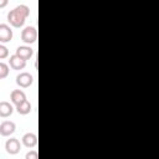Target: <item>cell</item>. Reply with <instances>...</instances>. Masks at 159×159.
<instances>
[{
  "mask_svg": "<svg viewBox=\"0 0 159 159\" xmlns=\"http://www.w3.org/2000/svg\"><path fill=\"white\" fill-rule=\"evenodd\" d=\"M21 40L25 43H34L37 40V31L34 26H26L21 32Z\"/></svg>",
  "mask_w": 159,
  "mask_h": 159,
  "instance_id": "obj_2",
  "label": "cell"
},
{
  "mask_svg": "<svg viewBox=\"0 0 159 159\" xmlns=\"http://www.w3.org/2000/svg\"><path fill=\"white\" fill-rule=\"evenodd\" d=\"M16 55L19 57H21L22 60L27 61L29 58H31V56L34 55V50L30 46H19L16 48Z\"/></svg>",
  "mask_w": 159,
  "mask_h": 159,
  "instance_id": "obj_8",
  "label": "cell"
},
{
  "mask_svg": "<svg viewBox=\"0 0 159 159\" xmlns=\"http://www.w3.org/2000/svg\"><path fill=\"white\" fill-rule=\"evenodd\" d=\"M9 66H10L12 70H16V71H19V70H24L25 66H26V61L22 60L21 57H19V56L15 53V55L10 56Z\"/></svg>",
  "mask_w": 159,
  "mask_h": 159,
  "instance_id": "obj_7",
  "label": "cell"
},
{
  "mask_svg": "<svg viewBox=\"0 0 159 159\" xmlns=\"http://www.w3.org/2000/svg\"><path fill=\"white\" fill-rule=\"evenodd\" d=\"M9 4V0H0V9H4Z\"/></svg>",
  "mask_w": 159,
  "mask_h": 159,
  "instance_id": "obj_16",
  "label": "cell"
},
{
  "mask_svg": "<svg viewBox=\"0 0 159 159\" xmlns=\"http://www.w3.org/2000/svg\"><path fill=\"white\" fill-rule=\"evenodd\" d=\"M16 111H17L19 114H22V116L29 114V113L31 112V103H30L27 99H25V101H22L21 103L16 104Z\"/></svg>",
  "mask_w": 159,
  "mask_h": 159,
  "instance_id": "obj_12",
  "label": "cell"
},
{
  "mask_svg": "<svg viewBox=\"0 0 159 159\" xmlns=\"http://www.w3.org/2000/svg\"><path fill=\"white\" fill-rule=\"evenodd\" d=\"M26 159H37L39 158V153L36 150H30L26 155H25Z\"/></svg>",
  "mask_w": 159,
  "mask_h": 159,
  "instance_id": "obj_15",
  "label": "cell"
},
{
  "mask_svg": "<svg viewBox=\"0 0 159 159\" xmlns=\"http://www.w3.org/2000/svg\"><path fill=\"white\" fill-rule=\"evenodd\" d=\"M10 99H11V102L16 106V104H19V103H21L22 101L26 99V94H25V92L21 91V89H14V91L11 92V94H10Z\"/></svg>",
  "mask_w": 159,
  "mask_h": 159,
  "instance_id": "obj_11",
  "label": "cell"
},
{
  "mask_svg": "<svg viewBox=\"0 0 159 159\" xmlns=\"http://www.w3.org/2000/svg\"><path fill=\"white\" fill-rule=\"evenodd\" d=\"M12 40V30L7 24H0V43L10 42Z\"/></svg>",
  "mask_w": 159,
  "mask_h": 159,
  "instance_id": "obj_5",
  "label": "cell"
},
{
  "mask_svg": "<svg viewBox=\"0 0 159 159\" xmlns=\"http://www.w3.org/2000/svg\"><path fill=\"white\" fill-rule=\"evenodd\" d=\"M9 65L7 63H4V62H0V80L2 78H6L9 76Z\"/></svg>",
  "mask_w": 159,
  "mask_h": 159,
  "instance_id": "obj_13",
  "label": "cell"
},
{
  "mask_svg": "<svg viewBox=\"0 0 159 159\" xmlns=\"http://www.w3.org/2000/svg\"><path fill=\"white\" fill-rule=\"evenodd\" d=\"M5 149H6V152L10 155H15V154H17L20 152L21 144H20V142H19L17 138H10L5 143Z\"/></svg>",
  "mask_w": 159,
  "mask_h": 159,
  "instance_id": "obj_4",
  "label": "cell"
},
{
  "mask_svg": "<svg viewBox=\"0 0 159 159\" xmlns=\"http://www.w3.org/2000/svg\"><path fill=\"white\" fill-rule=\"evenodd\" d=\"M22 144L26 148H34L37 144V135L35 133H26L22 135Z\"/></svg>",
  "mask_w": 159,
  "mask_h": 159,
  "instance_id": "obj_9",
  "label": "cell"
},
{
  "mask_svg": "<svg viewBox=\"0 0 159 159\" xmlns=\"http://www.w3.org/2000/svg\"><path fill=\"white\" fill-rule=\"evenodd\" d=\"M29 15L30 7L27 5H17L7 14V21L12 27H21L25 24V20Z\"/></svg>",
  "mask_w": 159,
  "mask_h": 159,
  "instance_id": "obj_1",
  "label": "cell"
},
{
  "mask_svg": "<svg viewBox=\"0 0 159 159\" xmlns=\"http://www.w3.org/2000/svg\"><path fill=\"white\" fill-rule=\"evenodd\" d=\"M7 56H9V50H7V47H6L5 45L0 43V60L6 58Z\"/></svg>",
  "mask_w": 159,
  "mask_h": 159,
  "instance_id": "obj_14",
  "label": "cell"
},
{
  "mask_svg": "<svg viewBox=\"0 0 159 159\" xmlns=\"http://www.w3.org/2000/svg\"><path fill=\"white\" fill-rule=\"evenodd\" d=\"M16 129V125L14 122L11 120H4L1 124H0V134L2 137H9L11 135Z\"/></svg>",
  "mask_w": 159,
  "mask_h": 159,
  "instance_id": "obj_6",
  "label": "cell"
},
{
  "mask_svg": "<svg viewBox=\"0 0 159 159\" xmlns=\"http://www.w3.org/2000/svg\"><path fill=\"white\" fill-rule=\"evenodd\" d=\"M14 112V107L11 103L6 102V101H2L0 102V117L1 118H7L12 114Z\"/></svg>",
  "mask_w": 159,
  "mask_h": 159,
  "instance_id": "obj_10",
  "label": "cell"
},
{
  "mask_svg": "<svg viewBox=\"0 0 159 159\" xmlns=\"http://www.w3.org/2000/svg\"><path fill=\"white\" fill-rule=\"evenodd\" d=\"M32 82H34V77L29 72H21L16 76V83H17V86H20L22 88L30 87L32 84Z\"/></svg>",
  "mask_w": 159,
  "mask_h": 159,
  "instance_id": "obj_3",
  "label": "cell"
}]
</instances>
